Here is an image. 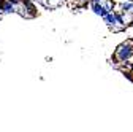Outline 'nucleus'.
Segmentation results:
<instances>
[{
	"mask_svg": "<svg viewBox=\"0 0 133 132\" xmlns=\"http://www.w3.org/2000/svg\"><path fill=\"white\" fill-rule=\"evenodd\" d=\"M2 13L3 14H11V13H18V7H16L14 3H11L10 0L6 2V5L3 7V10H2Z\"/></svg>",
	"mask_w": 133,
	"mask_h": 132,
	"instance_id": "423d86ee",
	"label": "nucleus"
},
{
	"mask_svg": "<svg viewBox=\"0 0 133 132\" xmlns=\"http://www.w3.org/2000/svg\"><path fill=\"white\" fill-rule=\"evenodd\" d=\"M119 10L124 13H131L133 14V2H128V0H122L119 3Z\"/></svg>",
	"mask_w": 133,
	"mask_h": 132,
	"instance_id": "39448f33",
	"label": "nucleus"
},
{
	"mask_svg": "<svg viewBox=\"0 0 133 132\" xmlns=\"http://www.w3.org/2000/svg\"><path fill=\"white\" fill-rule=\"evenodd\" d=\"M128 2H133V0H128Z\"/></svg>",
	"mask_w": 133,
	"mask_h": 132,
	"instance_id": "9d476101",
	"label": "nucleus"
},
{
	"mask_svg": "<svg viewBox=\"0 0 133 132\" xmlns=\"http://www.w3.org/2000/svg\"><path fill=\"white\" fill-rule=\"evenodd\" d=\"M24 18L27 19H32V18H37V16L40 14L38 13V8L37 5L33 3V0H22L21 5H19V10H18Z\"/></svg>",
	"mask_w": 133,
	"mask_h": 132,
	"instance_id": "f03ea898",
	"label": "nucleus"
},
{
	"mask_svg": "<svg viewBox=\"0 0 133 132\" xmlns=\"http://www.w3.org/2000/svg\"><path fill=\"white\" fill-rule=\"evenodd\" d=\"M6 2H8V0H0V11L3 10V7L6 5Z\"/></svg>",
	"mask_w": 133,
	"mask_h": 132,
	"instance_id": "0eeeda50",
	"label": "nucleus"
},
{
	"mask_svg": "<svg viewBox=\"0 0 133 132\" xmlns=\"http://www.w3.org/2000/svg\"><path fill=\"white\" fill-rule=\"evenodd\" d=\"M90 10L95 16H100V18H103L106 13H109V10L105 7V3H90Z\"/></svg>",
	"mask_w": 133,
	"mask_h": 132,
	"instance_id": "20e7f679",
	"label": "nucleus"
},
{
	"mask_svg": "<svg viewBox=\"0 0 133 132\" xmlns=\"http://www.w3.org/2000/svg\"><path fill=\"white\" fill-rule=\"evenodd\" d=\"M10 2H11V3H14L16 7H19V5H21V2H22V0H10Z\"/></svg>",
	"mask_w": 133,
	"mask_h": 132,
	"instance_id": "6e6552de",
	"label": "nucleus"
},
{
	"mask_svg": "<svg viewBox=\"0 0 133 132\" xmlns=\"http://www.w3.org/2000/svg\"><path fill=\"white\" fill-rule=\"evenodd\" d=\"M102 19H103L105 24H106L109 29H112L114 32H116V30H119V26H117V19H116V13H114V10L109 11V13H106Z\"/></svg>",
	"mask_w": 133,
	"mask_h": 132,
	"instance_id": "7ed1b4c3",
	"label": "nucleus"
},
{
	"mask_svg": "<svg viewBox=\"0 0 133 132\" xmlns=\"http://www.w3.org/2000/svg\"><path fill=\"white\" fill-rule=\"evenodd\" d=\"M112 59L117 65L128 64L133 59V38H128L122 41L121 45H117V48H116V51L112 54Z\"/></svg>",
	"mask_w": 133,
	"mask_h": 132,
	"instance_id": "f257e3e1",
	"label": "nucleus"
},
{
	"mask_svg": "<svg viewBox=\"0 0 133 132\" xmlns=\"http://www.w3.org/2000/svg\"><path fill=\"white\" fill-rule=\"evenodd\" d=\"M130 69H131V70H133V62H131V65H130Z\"/></svg>",
	"mask_w": 133,
	"mask_h": 132,
	"instance_id": "1a4fd4ad",
	"label": "nucleus"
}]
</instances>
